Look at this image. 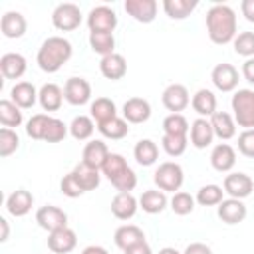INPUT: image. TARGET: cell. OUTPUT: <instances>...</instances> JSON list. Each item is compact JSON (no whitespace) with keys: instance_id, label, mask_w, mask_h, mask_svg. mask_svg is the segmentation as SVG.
Returning <instances> with one entry per match:
<instances>
[{"instance_id":"603a6c76","label":"cell","mask_w":254,"mask_h":254,"mask_svg":"<svg viewBox=\"0 0 254 254\" xmlns=\"http://www.w3.org/2000/svg\"><path fill=\"white\" fill-rule=\"evenodd\" d=\"M113 242L117 248L127 250V248L141 244V242H147V240H145V232L137 224H121L113 234Z\"/></svg>"},{"instance_id":"f546056e","label":"cell","mask_w":254,"mask_h":254,"mask_svg":"<svg viewBox=\"0 0 254 254\" xmlns=\"http://www.w3.org/2000/svg\"><path fill=\"white\" fill-rule=\"evenodd\" d=\"M89 115L99 125V123H105V121L117 117V107L109 97H95V101H91V105H89Z\"/></svg>"},{"instance_id":"74e56055","label":"cell","mask_w":254,"mask_h":254,"mask_svg":"<svg viewBox=\"0 0 254 254\" xmlns=\"http://www.w3.org/2000/svg\"><path fill=\"white\" fill-rule=\"evenodd\" d=\"M190 131V125L183 113H169L163 119V135H179L187 137Z\"/></svg>"},{"instance_id":"d6986e66","label":"cell","mask_w":254,"mask_h":254,"mask_svg":"<svg viewBox=\"0 0 254 254\" xmlns=\"http://www.w3.org/2000/svg\"><path fill=\"white\" fill-rule=\"evenodd\" d=\"M99 71L105 79H111V81H117V79H123L125 73H127V62L121 54L113 52L105 58H101L99 62Z\"/></svg>"},{"instance_id":"484cf974","label":"cell","mask_w":254,"mask_h":254,"mask_svg":"<svg viewBox=\"0 0 254 254\" xmlns=\"http://www.w3.org/2000/svg\"><path fill=\"white\" fill-rule=\"evenodd\" d=\"M38 91L34 83L30 81H18L14 83V87L10 89V95H12V101L20 107V109H30L34 107V103L38 101Z\"/></svg>"},{"instance_id":"11a10c76","label":"cell","mask_w":254,"mask_h":254,"mask_svg":"<svg viewBox=\"0 0 254 254\" xmlns=\"http://www.w3.org/2000/svg\"><path fill=\"white\" fill-rule=\"evenodd\" d=\"M81 254H109V252H107V248H103L99 244H89L81 250Z\"/></svg>"},{"instance_id":"4dcf8cb0","label":"cell","mask_w":254,"mask_h":254,"mask_svg":"<svg viewBox=\"0 0 254 254\" xmlns=\"http://www.w3.org/2000/svg\"><path fill=\"white\" fill-rule=\"evenodd\" d=\"M133 157L141 167H151L159 159V147L151 139H141V141H137V145L133 149Z\"/></svg>"},{"instance_id":"7c38bea8","label":"cell","mask_w":254,"mask_h":254,"mask_svg":"<svg viewBox=\"0 0 254 254\" xmlns=\"http://www.w3.org/2000/svg\"><path fill=\"white\" fill-rule=\"evenodd\" d=\"M77 246V234L69 226L48 232V248L54 254H69Z\"/></svg>"},{"instance_id":"8fae6325","label":"cell","mask_w":254,"mask_h":254,"mask_svg":"<svg viewBox=\"0 0 254 254\" xmlns=\"http://www.w3.org/2000/svg\"><path fill=\"white\" fill-rule=\"evenodd\" d=\"M64 97L69 105H85L91 99V85L83 77H69L64 85Z\"/></svg>"},{"instance_id":"b9f144b4","label":"cell","mask_w":254,"mask_h":254,"mask_svg":"<svg viewBox=\"0 0 254 254\" xmlns=\"http://www.w3.org/2000/svg\"><path fill=\"white\" fill-rule=\"evenodd\" d=\"M194 204H196L194 196H192V194H189V192H185V190L175 192V194H173V198L169 200L171 210H173L175 214H179V216H187V214H190V212L194 210Z\"/></svg>"},{"instance_id":"836d02e7","label":"cell","mask_w":254,"mask_h":254,"mask_svg":"<svg viewBox=\"0 0 254 254\" xmlns=\"http://www.w3.org/2000/svg\"><path fill=\"white\" fill-rule=\"evenodd\" d=\"M97 131L105 137V139H111V141H119V139H125L129 135V123L123 119V117H113L105 123H99L97 125Z\"/></svg>"},{"instance_id":"9a60e30c","label":"cell","mask_w":254,"mask_h":254,"mask_svg":"<svg viewBox=\"0 0 254 254\" xmlns=\"http://www.w3.org/2000/svg\"><path fill=\"white\" fill-rule=\"evenodd\" d=\"M139 208V200L131 194V192H117L111 198V214L117 220H129L137 214Z\"/></svg>"},{"instance_id":"f35d334b","label":"cell","mask_w":254,"mask_h":254,"mask_svg":"<svg viewBox=\"0 0 254 254\" xmlns=\"http://www.w3.org/2000/svg\"><path fill=\"white\" fill-rule=\"evenodd\" d=\"M89 48L99 54L101 58L109 56L115 52V38L113 34H99V32H89Z\"/></svg>"},{"instance_id":"d6a6232c","label":"cell","mask_w":254,"mask_h":254,"mask_svg":"<svg viewBox=\"0 0 254 254\" xmlns=\"http://www.w3.org/2000/svg\"><path fill=\"white\" fill-rule=\"evenodd\" d=\"M71 173H73L75 181L79 183V187H81L85 192H87V190H95V189L99 187L101 175H99L97 169H91V167H87V165H83V163H77Z\"/></svg>"},{"instance_id":"30bf717a","label":"cell","mask_w":254,"mask_h":254,"mask_svg":"<svg viewBox=\"0 0 254 254\" xmlns=\"http://www.w3.org/2000/svg\"><path fill=\"white\" fill-rule=\"evenodd\" d=\"M36 222H38L40 228H44L48 232H54L58 228H65L67 226V214L60 206L46 204V206H40L36 210Z\"/></svg>"},{"instance_id":"e575fe53","label":"cell","mask_w":254,"mask_h":254,"mask_svg":"<svg viewBox=\"0 0 254 254\" xmlns=\"http://www.w3.org/2000/svg\"><path fill=\"white\" fill-rule=\"evenodd\" d=\"M22 121H24L22 109L12 99H2L0 101V123L8 129H14V127H20Z\"/></svg>"},{"instance_id":"f907efd6","label":"cell","mask_w":254,"mask_h":254,"mask_svg":"<svg viewBox=\"0 0 254 254\" xmlns=\"http://www.w3.org/2000/svg\"><path fill=\"white\" fill-rule=\"evenodd\" d=\"M183 254H212V248L204 242H190Z\"/></svg>"},{"instance_id":"7402d4cb","label":"cell","mask_w":254,"mask_h":254,"mask_svg":"<svg viewBox=\"0 0 254 254\" xmlns=\"http://www.w3.org/2000/svg\"><path fill=\"white\" fill-rule=\"evenodd\" d=\"M218 218L224 222V224H238L246 218V204L238 198H224L220 204H218Z\"/></svg>"},{"instance_id":"9f6ffc18","label":"cell","mask_w":254,"mask_h":254,"mask_svg":"<svg viewBox=\"0 0 254 254\" xmlns=\"http://www.w3.org/2000/svg\"><path fill=\"white\" fill-rule=\"evenodd\" d=\"M0 226H2V234H0V242H6L8 236H10V226H8V220L4 216H0Z\"/></svg>"},{"instance_id":"c3c4849f","label":"cell","mask_w":254,"mask_h":254,"mask_svg":"<svg viewBox=\"0 0 254 254\" xmlns=\"http://www.w3.org/2000/svg\"><path fill=\"white\" fill-rule=\"evenodd\" d=\"M60 190H62V194H65L67 198H77V196H81V194L85 192V190L79 187V183L75 181L73 173L64 175V179L60 181Z\"/></svg>"},{"instance_id":"5b68a950","label":"cell","mask_w":254,"mask_h":254,"mask_svg":"<svg viewBox=\"0 0 254 254\" xmlns=\"http://www.w3.org/2000/svg\"><path fill=\"white\" fill-rule=\"evenodd\" d=\"M81 10L77 4H71V2H62L54 8L52 12V24L56 30L60 32H73L79 28L81 24Z\"/></svg>"},{"instance_id":"1f68e13d","label":"cell","mask_w":254,"mask_h":254,"mask_svg":"<svg viewBox=\"0 0 254 254\" xmlns=\"http://www.w3.org/2000/svg\"><path fill=\"white\" fill-rule=\"evenodd\" d=\"M196 6H198L196 0H163V10L171 20L189 18Z\"/></svg>"},{"instance_id":"816d5d0a","label":"cell","mask_w":254,"mask_h":254,"mask_svg":"<svg viewBox=\"0 0 254 254\" xmlns=\"http://www.w3.org/2000/svg\"><path fill=\"white\" fill-rule=\"evenodd\" d=\"M240 73H242V77H244L250 85H254V58H248V60L242 64Z\"/></svg>"},{"instance_id":"5bb4252c","label":"cell","mask_w":254,"mask_h":254,"mask_svg":"<svg viewBox=\"0 0 254 254\" xmlns=\"http://www.w3.org/2000/svg\"><path fill=\"white\" fill-rule=\"evenodd\" d=\"M210 165L218 173H230L236 165V151L228 143H218L210 151Z\"/></svg>"},{"instance_id":"277c9868","label":"cell","mask_w":254,"mask_h":254,"mask_svg":"<svg viewBox=\"0 0 254 254\" xmlns=\"http://www.w3.org/2000/svg\"><path fill=\"white\" fill-rule=\"evenodd\" d=\"M153 181L157 185L159 190L163 192H179L181 187H183V181H185V173H183V167L175 161H165L157 167L155 175H153Z\"/></svg>"},{"instance_id":"52a82bcc","label":"cell","mask_w":254,"mask_h":254,"mask_svg":"<svg viewBox=\"0 0 254 254\" xmlns=\"http://www.w3.org/2000/svg\"><path fill=\"white\" fill-rule=\"evenodd\" d=\"M210 79H212V83L218 91L230 93V91H236L240 75H238V69L232 64H216L210 71Z\"/></svg>"},{"instance_id":"cb8c5ba5","label":"cell","mask_w":254,"mask_h":254,"mask_svg":"<svg viewBox=\"0 0 254 254\" xmlns=\"http://www.w3.org/2000/svg\"><path fill=\"white\" fill-rule=\"evenodd\" d=\"M64 99V89L58 83H44L38 91V103L44 111H58Z\"/></svg>"},{"instance_id":"4fadbf2b","label":"cell","mask_w":254,"mask_h":254,"mask_svg":"<svg viewBox=\"0 0 254 254\" xmlns=\"http://www.w3.org/2000/svg\"><path fill=\"white\" fill-rule=\"evenodd\" d=\"M123 8L133 20H137L141 24H151L157 18L159 4H157V0H125Z\"/></svg>"},{"instance_id":"3957f363","label":"cell","mask_w":254,"mask_h":254,"mask_svg":"<svg viewBox=\"0 0 254 254\" xmlns=\"http://www.w3.org/2000/svg\"><path fill=\"white\" fill-rule=\"evenodd\" d=\"M230 107L238 127L254 129V89H236L230 99Z\"/></svg>"},{"instance_id":"f5cc1de1","label":"cell","mask_w":254,"mask_h":254,"mask_svg":"<svg viewBox=\"0 0 254 254\" xmlns=\"http://www.w3.org/2000/svg\"><path fill=\"white\" fill-rule=\"evenodd\" d=\"M240 12L248 22L254 24V0H242L240 2Z\"/></svg>"},{"instance_id":"4316f807","label":"cell","mask_w":254,"mask_h":254,"mask_svg":"<svg viewBox=\"0 0 254 254\" xmlns=\"http://www.w3.org/2000/svg\"><path fill=\"white\" fill-rule=\"evenodd\" d=\"M167 206H169L167 192H163L159 189H149L139 196V208H143V212H147V214H159Z\"/></svg>"},{"instance_id":"44dd1931","label":"cell","mask_w":254,"mask_h":254,"mask_svg":"<svg viewBox=\"0 0 254 254\" xmlns=\"http://www.w3.org/2000/svg\"><path fill=\"white\" fill-rule=\"evenodd\" d=\"M32 206H34V196L26 189H18V190L10 192L6 198V210L16 218L26 216L32 210Z\"/></svg>"},{"instance_id":"ba28073f","label":"cell","mask_w":254,"mask_h":254,"mask_svg":"<svg viewBox=\"0 0 254 254\" xmlns=\"http://www.w3.org/2000/svg\"><path fill=\"white\" fill-rule=\"evenodd\" d=\"M222 189H224V192H226L230 198L242 200V198H246V196L252 194V190H254V181L250 179V175L240 173V171H238V173H228V175L224 177Z\"/></svg>"},{"instance_id":"6da1fadb","label":"cell","mask_w":254,"mask_h":254,"mask_svg":"<svg viewBox=\"0 0 254 254\" xmlns=\"http://www.w3.org/2000/svg\"><path fill=\"white\" fill-rule=\"evenodd\" d=\"M238 22H236V12L228 4H214L206 12V32L210 42L224 46L230 44L236 38Z\"/></svg>"},{"instance_id":"7bdbcfd3","label":"cell","mask_w":254,"mask_h":254,"mask_svg":"<svg viewBox=\"0 0 254 254\" xmlns=\"http://www.w3.org/2000/svg\"><path fill=\"white\" fill-rule=\"evenodd\" d=\"M189 137H179V135H163L161 147L169 157H181L187 151Z\"/></svg>"},{"instance_id":"d4e9b609","label":"cell","mask_w":254,"mask_h":254,"mask_svg":"<svg viewBox=\"0 0 254 254\" xmlns=\"http://www.w3.org/2000/svg\"><path fill=\"white\" fill-rule=\"evenodd\" d=\"M0 30H2V34L6 38L18 40V38H22L26 34L28 22H26L24 14H20V12H6L2 16V20H0Z\"/></svg>"},{"instance_id":"ffe728a7","label":"cell","mask_w":254,"mask_h":254,"mask_svg":"<svg viewBox=\"0 0 254 254\" xmlns=\"http://www.w3.org/2000/svg\"><path fill=\"white\" fill-rule=\"evenodd\" d=\"M109 157V149L107 145L101 141V139H93L89 141L85 147H83V153H81V163L91 167V169H97L101 171L105 159Z\"/></svg>"},{"instance_id":"83f0119b","label":"cell","mask_w":254,"mask_h":254,"mask_svg":"<svg viewBox=\"0 0 254 254\" xmlns=\"http://www.w3.org/2000/svg\"><path fill=\"white\" fill-rule=\"evenodd\" d=\"M210 125H212L214 137H218L220 141H228V139L236 137V121L226 111H216L210 117Z\"/></svg>"},{"instance_id":"db71d44e","label":"cell","mask_w":254,"mask_h":254,"mask_svg":"<svg viewBox=\"0 0 254 254\" xmlns=\"http://www.w3.org/2000/svg\"><path fill=\"white\" fill-rule=\"evenodd\" d=\"M123 254H153V250L147 242H141V244H135V246L123 250Z\"/></svg>"},{"instance_id":"6f0895ef","label":"cell","mask_w":254,"mask_h":254,"mask_svg":"<svg viewBox=\"0 0 254 254\" xmlns=\"http://www.w3.org/2000/svg\"><path fill=\"white\" fill-rule=\"evenodd\" d=\"M157 254H183V252H179V250L173 248V246H165V248H161Z\"/></svg>"},{"instance_id":"ab89813d","label":"cell","mask_w":254,"mask_h":254,"mask_svg":"<svg viewBox=\"0 0 254 254\" xmlns=\"http://www.w3.org/2000/svg\"><path fill=\"white\" fill-rule=\"evenodd\" d=\"M129 169V165H127V161H125V157L123 155H119V153H109V157L105 159V163H103V167H101V173L105 175V179L111 183L113 179H117L121 173H125Z\"/></svg>"},{"instance_id":"9c48e42d","label":"cell","mask_w":254,"mask_h":254,"mask_svg":"<svg viewBox=\"0 0 254 254\" xmlns=\"http://www.w3.org/2000/svg\"><path fill=\"white\" fill-rule=\"evenodd\" d=\"M161 101L165 105L167 111L171 113H181L183 109L189 107L190 103V95H189V89L183 85V83H171L163 89V95H161Z\"/></svg>"},{"instance_id":"ac0fdd59","label":"cell","mask_w":254,"mask_h":254,"mask_svg":"<svg viewBox=\"0 0 254 254\" xmlns=\"http://www.w3.org/2000/svg\"><path fill=\"white\" fill-rule=\"evenodd\" d=\"M214 141V131L210 125V119L196 117L190 123V145L196 149H206Z\"/></svg>"},{"instance_id":"681fc988","label":"cell","mask_w":254,"mask_h":254,"mask_svg":"<svg viewBox=\"0 0 254 254\" xmlns=\"http://www.w3.org/2000/svg\"><path fill=\"white\" fill-rule=\"evenodd\" d=\"M238 153L254 159V129H244L238 135Z\"/></svg>"},{"instance_id":"bcb514c9","label":"cell","mask_w":254,"mask_h":254,"mask_svg":"<svg viewBox=\"0 0 254 254\" xmlns=\"http://www.w3.org/2000/svg\"><path fill=\"white\" fill-rule=\"evenodd\" d=\"M69 131V125H65L62 119L58 117H52L50 123H48V129H46V135H44V141L46 143H60L65 139Z\"/></svg>"},{"instance_id":"e0dca14e","label":"cell","mask_w":254,"mask_h":254,"mask_svg":"<svg viewBox=\"0 0 254 254\" xmlns=\"http://www.w3.org/2000/svg\"><path fill=\"white\" fill-rule=\"evenodd\" d=\"M151 117V103L143 97H129L123 103V119L127 123H145Z\"/></svg>"},{"instance_id":"f6af8a7d","label":"cell","mask_w":254,"mask_h":254,"mask_svg":"<svg viewBox=\"0 0 254 254\" xmlns=\"http://www.w3.org/2000/svg\"><path fill=\"white\" fill-rule=\"evenodd\" d=\"M234 52L242 58H254V32H240L232 40Z\"/></svg>"},{"instance_id":"60d3db41","label":"cell","mask_w":254,"mask_h":254,"mask_svg":"<svg viewBox=\"0 0 254 254\" xmlns=\"http://www.w3.org/2000/svg\"><path fill=\"white\" fill-rule=\"evenodd\" d=\"M50 115L48 113H36L32 115L28 121H26V135L36 139V141H44V135H46V129H48V123H50Z\"/></svg>"},{"instance_id":"ee69618b","label":"cell","mask_w":254,"mask_h":254,"mask_svg":"<svg viewBox=\"0 0 254 254\" xmlns=\"http://www.w3.org/2000/svg\"><path fill=\"white\" fill-rule=\"evenodd\" d=\"M20 147V137L14 129L2 127L0 129V157H10Z\"/></svg>"},{"instance_id":"8992f818","label":"cell","mask_w":254,"mask_h":254,"mask_svg":"<svg viewBox=\"0 0 254 254\" xmlns=\"http://www.w3.org/2000/svg\"><path fill=\"white\" fill-rule=\"evenodd\" d=\"M117 26V14L109 6H95L87 14V28L89 32H99V34H113Z\"/></svg>"},{"instance_id":"7dc6e473","label":"cell","mask_w":254,"mask_h":254,"mask_svg":"<svg viewBox=\"0 0 254 254\" xmlns=\"http://www.w3.org/2000/svg\"><path fill=\"white\" fill-rule=\"evenodd\" d=\"M111 185L117 189V192H131V190L137 187V175H135V171L129 167L125 173H121L117 179H113Z\"/></svg>"},{"instance_id":"d590c367","label":"cell","mask_w":254,"mask_h":254,"mask_svg":"<svg viewBox=\"0 0 254 254\" xmlns=\"http://www.w3.org/2000/svg\"><path fill=\"white\" fill-rule=\"evenodd\" d=\"M93 131H95V121L91 119V115H77L69 123V135L75 141H87V139H91Z\"/></svg>"},{"instance_id":"2e32d148","label":"cell","mask_w":254,"mask_h":254,"mask_svg":"<svg viewBox=\"0 0 254 254\" xmlns=\"http://www.w3.org/2000/svg\"><path fill=\"white\" fill-rule=\"evenodd\" d=\"M28 69V62L18 52H6L0 58V71L6 79H20Z\"/></svg>"},{"instance_id":"8d00e7d4","label":"cell","mask_w":254,"mask_h":254,"mask_svg":"<svg viewBox=\"0 0 254 254\" xmlns=\"http://www.w3.org/2000/svg\"><path fill=\"white\" fill-rule=\"evenodd\" d=\"M194 200L200 204V206H218L222 200H224V189L220 185H204L196 190V196Z\"/></svg>"},{"instance_id":"f1b7e54d","label":"cell","mask_w":254,"mask_h":254,"mask_svg":"<svg viewBox=\"0 0 254 254\" xmlns=\"http://www.w3.org/2000/svg\"><path fill=\"white\" fill-rule=\"evenodd\" d=\"M190 105L192 109L198 113V117H204V119H210L214 113H216V95L210 91V89H198L192 99H190Z\"/></svg>"},{"instance_id":"7a4b0ae2","label":"cell","mask_w":254,"mask_h":254,"mask_svg":"<svg viewBox=\"0 0 254 254\" xmlns=\"http://www.w3.org/2000/svg\"><path fill=\"white\" fill-rule=\"evenodd\" d=\"M71 54H73V46L69 40H65L64 36H50L42 42L36 54V64L42 71L56 73L64 67V64L69 62Z\"/></svg>"}]
</instances>
